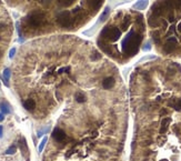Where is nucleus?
<instances>
[{"instance_id": "nucleus-1", "label": "nucleus", "mask_w": 181, "mask_h": 161, "mask_svg": "<svg viewBox=\"0 0 181 161\" xmlns=\"http://www.w3.org/2000/svg\"><path fill=\"white\" fill-rule=\"evenodd\" d=\"M142 37L139 33H135V31H130L127 38L122 41V50L123 52L129 56H135L139 50V46L141 44Z\"/></svg>"}, {"instance_id": "nucleus-2", "label": "nucleus", "mask_w": 181, "mask_h": 161, "mask_svg": "<svg viewBox=\"0 0 181 161\" xmlns=\"http://www.w3.org/2000/svg\"><path fill=\"white\" fill-rule=\"evenodd\" d=\"M27 23L32 28H39L42 27L46 21H47V17L46 13L41 10H33L31 11L26 18Z\"/></svg>"}, {"instance_id": "nucleus-3", "label": "nucleus", "mask_w": 181, "mask_h": 161, "mask_svg": "<svg viewBox=\"0 0 181 161\" xmlns=\"http://www.w3.org/2000/svg\"><path fill=\"white\" fill-rule=\"evenodd\" d=\"M57 22L62 28H70L73 25V19L69 11H61L57 15Z\"/></svg>"}, {"instance_id": "nucleus-4", "label": "nucleus", "mask_w": 181, "mask_h": 161, "mask_svg": "<svg viewBox=\"0 0 181 161\" xmlns=\"http://www.w3.org/2000/svg\"><path fill=\"white\" fill-rule=\"evenodd\" d=\"M121 36V31L116 27H104L101 31V38L108 39L111 41H116Z\"/></svg>"}, {"instance_id": "nucleus-5", "label": "nucleus", "mask_w": 181, "mask_h": 161, "mask_svg": "<svg viewBox=\"0 0 181 161\" xmlns=\"http://www.w3.org/2000/svg\"><path fill=\"white\" fill-rule=\"evenodd\" d=\"M177 47V40L176 38H169L167 40V42L163 46V51L166 53H171L173 52Z\"/></svg>"}, {"instance_id": "nucleus-6", "label": "nucleus", "mask_w": 181, "mask_h": 161, "mask_svg": "<svg viewBox=\"0 0 181 161\" xmlns=\"http://www.w3.org/2000/svg\"><path fill=\"white\" fill-rule=\"evenodd\" d=\"M66 132L60 129V128H56L55 130L52 131V138L55 139L57 142H61V141H63L65 139H66Z\"/></svg>"}, {"instance_id": "nucleus-7", "label": "nucleus", "mask_w": 181, "mask_h": 161, "mask_svg": "<svg viewBox=\"0 0 181 161\" xmlns=\"http://www.w3.org/2000/svg\"><path fill=\"white\" fill-rule=\"evenodd\" d=\"M151 10H152V15H154V16L160 17L161 15H162V12H163V10H165V8H163L162 2H156V4L152 6Z\"/></svg>"}, {"instance_id": "nucleus-8", "label": "nucleus", "mask_w": 181, "mask_h": 161, "mask_svg": "<svg viewBox=\"0 0 181 161\" xmlns=\"http://www.w3.org/2000/svg\"><path fill=\"white\" fill-rule=\"evenodd\" d=\"M102 1H104V0H89L88 1L89 8H90L92 11L96 12V11L98 10L99 8L101 7V5H102Z\"/></svg>"}, {"instance_id": "nucleus-9", "label": "nucleus", "mask_w": 181, "mask_h": 161, "mask_svg": "<svg viewBox=\"0 0 181 161\" xmlns=\"http://www.w3.org/2000/svg\"><path fill=\"white\" fill-rule=\"evenodd\" d=\"M115 86V79L112 77H108L106 78V79H104V81H102V87H104V89H111L112 87Z\"/></svg>"}, {"instance_id": "nucleus-10", "label": "nucleus", "mask_w": 181, "mask_h": 161, "mask_svg": "<svg viewBox=\"0 0 181 161\" xmlns=\"http://www.w3.org/2000/svg\"><path fill=\"white\" fill-rule=\"evenodd\" d=\"M23 107L25 109L28 111H33L36 108V101L33 99H27L23 102Z\"/></svg>"}, {"instance_id": "nucleus-11", "label": "nucleus", "mask_w": 181, "mask_h": 161, "mask_svg": "<svg viewBox=\"0 0 181 161\" xmlns=\"http://www.w3.org/2000/svg\"><path fill=\"white\" fill-rule=\"evenodd\" d=\"M20 149L22 151V155H25L26 159L28 160V153H29V150H28V146L27 142H26V139L21 138L20 139Z\"/></svg>"}, {"instance_id": "nucleus-12", "label": "nucleus", "mask_w": 181, "mask_h": 161, "mask_svg": "<svg viewBox=\"0 0 181 161\" xmlns=\"http://www.w3.org/2000/svg\"><path fill=\"white\" fill-rule=\"evenodd\" d=\"M170 124V118H165L162 121H161V127H160V133L163 134L167 131V129Z\"/></svg>"}, {"instance_id": "nucleus-13", "label": "nucleus", "mask_w": 181, "mask_h": 161, "mask_svg": "<svg viewBox=\"0 0 181 161\" xmlns=\"http://www.w3.org/2000/svg\"><path fill=\"white\" fill-rule=\"evenodd\" d=\"M147 6H148V0H138L133 6V8L137 10H142L144 8H147Z\"/></svg>"}, {"instance_id": "nucleus-14", "label": "nucleus", "mask_w": 181, "mask_h": 161, "mask_svg": "<svg viewBox=\"0 0 181 161\" xmlns=\"http://www.w3.org/2000/svg\"><path fill=\"white\" fill-rule=\"evenodd\" d=\"M98 44H99V47H100L101 49L104 50V51L106 52V53H107V55L112 56V50L110 49L109 47H108L107 44H104V42H102V40H101V39H99V40H98Z\"/></svg>"}, {"instance_id": "nucleus-15", "label": "nucleus", "mask_w": 181, "mask_h": 161, "mask_svg": "<svg viewBox=\"0 0 181 161\" xmlns=\"http://www.w3.org/2000/svg\"><path fill=\"white\" fill-rule=\"evenodd\" d=\"M148 23H149V26H151V27H157V26H159L160 21H159V19H158V17L151 15L148 19Z\"/></svg>"}, {"instance_id": "nucleus-16", "label": "nucleus", "mask_w": 181, "mask_h": 161, "mask_svg": "<svg viewBox=\"0 0 181 161\" xmlns=\"http://www.w3.org/2000/svg\"><path fill=\"white\" fill-rule=\"evenodd\" d=\"M10 69L9 68H6L5 70H4V75H2V77H4V83H5L7 87H9V79H10Z\"/></svg>"}, {"instance_id": "nucleus-17", "label": "nucleus", "mask_w": 181, "mask_h": 161, "mask_svg": "<svg viewBox=\"0 0 181 161\" xmlns=\"http://www.w3.org/2000/svg\"><path fill=\"white\" fill-rule=\"evenodd\" d=\"M0 110H1V112L4 115H9L11 112L10 107H9L8 103H6V102H0Z\"/></svg>"}, {"instance_id": "nucleus-18", "label": "nucleus", "mask_w": 181, "mask_h": 161, "mask_svg": "<svg viewBox=\"0 0 181 161\" xmlns=\"http://www.w3.org/2000/svg\"><path fill=\"white\" fill-rule=\"evenodd\" d=\"M75 99L79 103H83V102H86V96L82 92H77V94H75Z\"/></svg>"}, {"instance_id": "nucleus-19", "label": "nucleus", "mask_w": 181, "mask_h": 161, "mask_svg": "<svg viewBox=\"0 0 181 161\" xmlns=\"http://www.w3.org/2000/svg\"><path fill=\"white\" fill-rule=\"evenodd\" d=\"M76 0H58V4L62 7H69V6H71L73 2H75Z\"/></svg>"}, {"instance_id": "nucleus-20", "label": "nucleus", "mask_w": 181, "mask_h": 161, "mask_svg": "<svg viewBox=\"0 0 181 161\" xmlns=\"http://www.w3.org/2000/svg\"><path fill=\"white\" fill-rule=\"evenodd\" d=\"M47 141H48V138H47V137H44V138L42 139V141L40 142V144H39V147H38L39 152H42V150H44V146H46V143H47Z\"/></svg>"}, {"instance_id": "nucleus-21", "label": "nucleus", "mask_w": 181, "mask_h": 161, "mask_svg": "<svg viewBox=\"0 0 181 161\" xmlns=\"http://www.w3.org/2000/svg\"><path fill=\"white\" fill-rule=\"evenodd\" d=\"M152 39H154V44H160V37L158 31H154L152 32Z\"/></svg>"}, {"instance_id": "nucleus-22", "label": "nucleus", "mask_w": 181, "mask_h": 161, "mask_svg": "<svg viewBox=\"0 0 181 161\" xmlns=\"http://www.w3.org/2000/svg\"><path fill=\"white\" fill-rule=\"evenodd\" d=\"M170 105H172L176 110H181V99L177 100L175 103H170Z\"/></svg>"}, {"instance_id": "nucleus-23", "label": "nucleus", "mask_w": 181, "mask_h": 161, "mask_svg": "<svg viewBox=\"0 0 181 161\" xmlns=\"http://www.w3.org/2000/svg\"><path fill=\"white\" fill-rule=\"evenodd\" d=\"M129 25H130V17H126L123 22H122V29H127Z\"/></svg>"}, {"instance_id": "nucleus-24", "label": "nucleus", "mask_w": 181, "mask_h": 161, "mask_svg": "<svg viewBox=\"0 0 181 161\" xmlns=\"http://www.w3.org/2000/svg\"><path fill=\"white\" fill-rule=\"evenodd\" d=\"M109 11H110V9L108 8V7H107V8L104 9V13H102V15H101V17H100V20H101V21H104V19L108 17V15H109Z\"/></svg>"}, {"instance_id": "nucleus-25", "label": "nucleus", "mask_w": 181, "mask_h": 161, "mask_svg": "<svg viewBox=\"0 0 181 161\" xmlns=\"http://www.w3.org/2000/svg\"><path fill=\"white\" fill-rule=\"evenodd\" d=\"M16 150H17L16 146H11L10 148H8V149L6 150V153L7 155H13L16 152Z\"/></svg>"}, {"instance_id": "nucleus-26", "label": "nucleus", "mask_w": 181, "mask_h": 161, "mask_svg": "<svg viewBox=\"0 0 181 161\" xmlns=\"http://www.w3.org/2000/svg\"><path fill=\"white\" fill-rule=\"evenodd\" d=\"M137 23H138V25H140V27L143 29L144 25H143V17L141 16V15H139V16L137 17Z\"/></svg>"}, {"instance_id": "nucleus-27", "label": "nucleus", "mask_w": 181, "mask_h": 161, "mask_svg": "<svg viewBox=\"0 0 181 161\" xmlns=\"http://www.w3.org/2000/svg\"><path fill=\"white\" fill-rule=\"evenodd\" d=\"M100 58H101V55H100L99 52H97V51H94L92 53V56H91V59H92V60H99Z\"/></svg>"}, {"instance_id": "nucleus-28", "label": "nucleus", "mask_w": 181, "mask_h": 161, "mask_svg": "<svg viewBox=\"0 0 181 161\" xmlns=\"http://www.w3.org/2000/svg\"><path fill=\"white\" fill-rule=\"evenodd\" d=\"M49 131V127L44 128V129H41V130H39L38 131V137H41V136H44V133H47Z\"/></svg>"}, {"instance_id": "nucleus-29", "label": "nucleus", "mask_w": 181, "mask_h": 161, "mask_svg": "<svg viewBox=\"0 0 181 161\" xmlns=\"http://www.w3.org/2000/svg\"><path fill=\"white\" fill-rule=\"evenodd\" d=\"M51 1H52V0H41L40 2H41L44 7H49V6L51 5Z\"/></svg>"}, {"instance_id": "nucleus-30", "label": "nucleus", "mask_w": 181, "mask_h": 161, "mask_svg": "<svg viewBox=\"0 0 181 161\" xmlns=\"http://www.w3.org/2000/svg\"><path fill=\"white\" fill-rule=\"evenodd\" d=\"M173 2H175V7L181 10V0H173Z\"/></svg>"}, {"instance_id": "nucleus-31", "label": "nucleus", "mask_w": 181, "mask_h": 161, "mask_svg": "<svg viewBox=\"0 0 181 161\" xmlns=\"http://www.w3.org/2000/svg\"><path fill=\"white\" fill-rule=\"evenodd\" d=\"M15 53H16V48H12V49L10 50V52H9V58L12 59L13 56H15Z\"/></svg>"}, {"instance_id": "nucleus-32", "label": "nucleus", "mask_w": 181, "mask_h": 161, "mask_svg": "<svg viewBox=\"0 0 181 161\" xmlns=\"http://www.w3.org/2000/svg\"><path fill=\"white\" fill-rule=\"evenodd\" d=\"M4 119H5V117H4V113H0V122L4 121Z\"/></svg>"}, {"instance_id": "nucleus-33", "label": "nucleus", "mask_w": 181, "mask_h": 161, "mask_svg": "<svg viewBox=\"0 0 181 161\" xmlns=\"http://www.w3.org/2000/svg\"><path fill=\"white\" fill-rule=\"evenodd\" d=\"M2 130H4V128H2V126H0V138L2 137Z\"/></svg>"}, {"instance_id": "nucleus-34", "label": "nucleus", "mask_w": 181, "mask_h": 161, "mask_svg": "<svg viewBox=\"0 0 181 161\" xmlns=\"http://www.w3.org/2000/svg\"><path fill=\"white\" fill-rule=\"evenodd\" d=\"M178 28H179V30H180V31H181V23H180V25H179V27H178Z\"/></svg>"}, {"instance_id": "nucleus-35", "label": "nucleus", "mask_w": 181, "mask_h": 161, "mask_svg": "<svg viewBox=\"0 0 181 161\" xmlns=\"http://www.w3.org/2000/svg\"><path fill=\"white\" fill-rule=\"evenodd\" d=\"M1 56H2V53H1V51H0V58H1Z\"/></svg>"}, {"instance_id": "nucleus-36", "label": "nucleus", "mask_w": 181, "mask_h": 161, "mask_svg": "<svg viewBox=\"0 0 181 161\" xmlns=\"http://www.w3.org/2000/svg\"><path fill=\"white\" fill-rule=\"evenodd\" d=\"M162 161H167V160H162Z\"/></svg>"}]
</instances>
